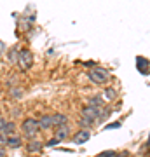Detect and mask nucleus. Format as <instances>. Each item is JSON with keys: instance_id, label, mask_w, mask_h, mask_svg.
<instances>
[{"instance_id": "obj_1", "label": "nucleus", "mask_w": 150, "mask_h": 157, "mask_svg": "<svg viewBox=\"0 0 150 157\" xmlns=\"http://www.w3.org/2000/svg\"><path fill=\"white\" fill-rule=\"evenodd\" d=\"M21 129H23V133H25V136H28V138H32V140H33L35 136H37V133L40 131L39 119H33V117L25 119L23 124H21Z\"/></svg>"}, {"instance_id": "obj_2", "label": "nucleus", "mask_w": 150, "mask_h": 157, "mask_svg": "<svg viewBox=\"0 0 150 157\" xmlns=\"http://www.w3.org/2000/svg\"><path fill=\"white\" fill-rule=\"evenodd\" d=\"M87 75H89V80L94 82V84H105L106 80L110 78V73L105 68H93V70L87 72Z\"/></svg>"}, {"instance_id": "obj_3", "label": "nucleus", "mask_w": 150, "mask_h": 157, "mask_svg": "<svg viewBox=\"0 0 150 157\" xmlns=\"http://www.w3.org/2000/svg\"><path fill=\"white\" fill-rule=\"evenodd\" d=\"M19 65L23 67V70H28V68H32V65H33V56H32V52L28 49H23L19 51Z\"/></svg>"}, {"instance_id": "obj_4", "label": "nucleus", "mask_w": 150, "mask_h": 157, "mask_svg": "<svg viewBox=\"0 0 150 157\" xmlns=\"http://www.w3.org/2000/svg\"><path fill=\"white\" fill-rule=\"evenodd\" d=\"M89 138H91V133H89L87 129H80V131H77V133L73 135L75 145H84L86 141H89Z\"/></svg>"}, {"instance_id": "obj_5", "label": "nucleus", "mask_w": 150, "mask_h": 157, "mask_svg": "<svg viewBox=\"0 0 150 157\" xmlns=\"http://www.w3.org/2000/svg\"><path fill=\"white\" fill-rule=\"evenodd\" d=\"M82 115L93 119V121H100L101 115V108H93V107H84L82 108Z\"/></svg>"}, {"instance_id": "obj_6", "label": "nucleus", "mask_w": 150, "mask_h": 157, "mask_svg": "<svg viewBox=\"0 0 150 157\" xmlns=\"http://www.w3.org/2000/svg\"><path fill=\"white\" fill-rule=\"evenodd\" d=\"M51 117H52V126L54 128H61V126L68 124V117L65 113H52Z\"/></svg>"}, {"instance_id": "obj_7", "label": "nucleus", "mask_w": 150, "mask_h": 157, "mask_svg": "<svg viewBox=\"0 0 150 157\" xmlns=\"http://www.w3.org/2000/svg\"><path fill=\"white\" fill-rule=\"evenodd\" d=\"M39 126H40V129H52L54 126H52V117H51L49 113H44L42 117L39 119Z\"/></svg>"}, {"instance_id": "obj_8", "label": "nucleus", "mask_w": 150, "mask_h": 157, "mask_svg": "<svg viewBox=\"0 0 150 157\" xmlns=\"http://www.w3.org/2000/svg\"><path fill=\"white\" fill-rule=\"evenodd\" d=\"M136 67H138L140 73H143V75H148V73H150V68H148V61H147L145 58L138 56V59H136Z\"/></svg>"}, {"instance_id": "obj_9", "label": "nucleus", "mask_w": 150, "mask_h": 157, "mask_svg": "<svg viewBox=\"0 0 150 157\" xmlns=\"http://www.w3.org/2000/svg\"><path fill=\"white\" fill-rule=\"evenodd\" d=\"M68 135H70V128H68V124H65V126H61V128H58L56 129V136L54 138H58L60 141L63 140H67Z\"/></svg>"}, {"instance_id": "obj_10", "label": "nucleus", "mask_w": 150, "mask_h": 157, "mask_svg": "<svg viewBox=\"0 0 150 157\" xmlns=\"http://www.w3.org/2000/svg\"><path fill=\"white\" fill-rule=\"evenodd\" d=\"M89 107L103 108L105 107V98H103V96H93V98H89Z\"/></svg>"}, {"instance_id": "obj_11", "label": "nucleus", "mask_w": 150, "mask_h": 157, "mask_svg": "<svg viewBox=\"0 0 150 157\" xmlns=\"http://www.w3.org/2000/svg\"><path fill=\"white\" fill-rule=\"evenodd\" d=\"M23 145V140L19 138V136H9L7 138V147H11V148H19V147Z\"/></svg>"}, {"instance_id": "obj_12", "label": "nucleus", "mask_w": 150, "mask_h": 157, "mask_svg": "<svg viewBox=\"0 0 150 157\" xmlns=\"http://www.w3.org/2000/svg\"><path fill=\"white\" fill-rule=\"evenodd\" d=\"M14 133H16V122H12V121H7L6 129H4V135L9 138V136H14Z\"/></svg>"}, {"instance_id": "obj_13", "label": "nucleus", "mask_w": 150, "mask_h": 157, "mask_svg": "<svg viewBox=\"0 0 150 157\" xmlns=\"http://www.w3.org/2000/svg\"><path fill=\"white\" fill-rule=\"evenodd\" d=\"M26 148L30 152H39V150H42V143H40L39 140H32V141H28V145H26Z\"/></svg>"}, {"instance_id": "obj_14", "label": "nucleus", "mask_w": 150, "mask_h": 157, "mask_svg": "<svg viewBox=\"0 0 150 157\" xmlns=\"http://www.w3.org/2000/svg\"><path fill=\"white\" fill-rule=\"evenodd\" d=\"M17 59H19V49L12 47V49L9 51V61H11V63H16Z\"/></svg>"}, {"instance_id": "obj_15", "label": "nucleus", "mask_w": 150, "mask_h": 157, "mask_svg": "<svg viewBox=\"0 0 150 157\" xmlns=\"http://www.w3.org/2000/svg\"><path fill=\"white\" fill-rule=\"evenodd\" d=\"M94 122H96V121H93V119L86 117V115H82V117H80V126H82V128H91V126H93Z\"/></svg>"}, {"instance_id": "obj_16", "label": "nucleus", "mask_w": 150, "mask_h": 157, "mask_svg": "<svg viewBox=\"0 0 150 157\" xmlns=\"http://www.w3.org/2000/svg\"><path fill=\"white\" fill-rule=\"evenodd\" d=\"M11 96H12V100L17 101L23 96V89H21V87H12V89H11Z\"/></svg>"}, {"instance_id": "obj_17", "label": "nucleus", "mask_w": 150, "mask_h": 157, "mask_svg": "<svg viewBox=\"0 0 150 157\" xmlns=\"http://www.w3.org/2000/svg\"><path fill=\"white\" fill-rule=\"evenodd\" d=\"M117 96V91L113 87H106L105 89V100H113Z\"/></svg>"}, {"instance_id": "obj_18", "label": "nucleus", "mask_w": 150, "mask_h": 157, "mask_svg": "<svg viewBox=\"0 0 150 157\" xmlns=\"http://www.w3.org/2000/svg\"><path fill=\"white\" fill-rule=\"evenodd\" d=\"M121 126H122L121 122H112V124H106V126H105L103 129H119Z\"/></svg>"}, {"instance_id": "obj_19", "label": "nucleus", "mask_w": 150, "mask_h": 157, "mask_svg": "<svg viewBox=\"0 0 150 157\" xmlns=\"http://www.w3.org/2000/svg\"><path fill=\"white\" fill-rule=\"evenodd\" d=\"M113 155H117V154H115L113 150H105V152H101V154H100L98 157H113Z\"/></svg>"}, {"instance_id": "obj_20", "label": "nucleus", "mask_w": 150, "mask_h": 157, "mask_svg": "<svg viewBox=\"0 0 150 157\" xmlns=\"http://www.w3.org/2000/svg\"><path fill=\"white\" fill-rule=\"evenodd\" d=\"M58 143H60V140H58V138H51V140L47 141V147H56Z\"/></svg>"}, {"instance_id": "obj_21", "label": "nucleus", "mask_w": 150, "mask_h": 157, "mask_svg": "<svg viewBox=\"0 0 150 157\" xmlns=\"http://www.w3.org/2000/svg\"><path fill=\"white\" fill-rule=\"evenodd\" d=\"M7 145V136L4 135V133H0V147Z\"/></svg>"}, {"instance_id": "obj_22", "label": "nucleus", "mask_w": 150, "mask_h": 157, "mask_svg": "<svg viewBox=\"0 0 150 157\" xmlns=\"http://www.w3.org/2000/svg\"><path fill=\"white\" fill-rule=\"evenodd\" d=\"M6 124H7V121L4 117H0V133H4V129H6Z\"/></svg>"}, {"instance_id": "obj_23", "label": "nucleus", "mask_w": 150, "mask_h": 157, "mask_svg": "<svg viewBox=\"0 0 150 157\" xmlns=\"http://www.w3.org/2000/svg\"><path fill=\"white\" fill-rule=\"evenodd\" d=\"M6 155V150H4V147H0V157Z\"/></svg>"}, {"instance_id": "obj_24", "label": "nucleus", "mask_w": 150, "mask_h": 157, "mask_svg": "<svg viewBox=\"0 0 150 157\" xmlns=\"http://www.w3.org/2000/svg\"><path fill=\"white\" fill-rule=\"evenodd\" d=\"M126 155H128V154H119L117 157H126Z\"/></svg>"}, {"instance_id": "obj_25", "label": "nucleus", "mask_w": 150, "mask_h": 157, "mask_svg": "<svg viewBox=\"0 0 150 157\" xmlns=\"http://www.w3.org/2000/svg\"><path fill=\"white\" fill-rule=\"evenodd\" d=\"M148 145H150V136H148Z\"/></svg>"}, {"instance_id": "obj_26", "label": "nucleus", "mask_w": 150, "mask_h": 157, "mask_svg": "<svg viewBox=\"0 0 150 157\" xmlns=\"http://www.w3.org/2000/svg\"><path fill=\"white\" fill-rule=\"evenodd\" d=\"M0 113H2V110H0ZM0 117H2V115H0Z\"/></svg>"}]
</instances>
